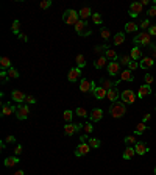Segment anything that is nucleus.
<instances>
[{"label": "nucleus", "mask_w": 156, "mask_h": 175, "mask_svg": "<svg viewBox=\"0 0 156 175\" xmlns=\"http://www.w3.org/2000/svg\"><path fill=\"white\" fill-rule=\"evenodd\" d=\"M109 113H111V116L113 117H122V116H125V113H126V106H125V103L123 102H114V103H111V106H109Z\"/></svg>", "instance_id": "f257e3e1"}, {"label": "nucleus", "mask_w": 156, "mask_h": 175, "mask_svg": "<svg viewBox=\"0 0 156 175\" xmlns=\"http://www.w3.org/2000/svg\"><path fill=\"white\" fill-rule=\"evenodd\" d=\"M80 20V16H78V11L75 10H66L64 14H63V22L67 23V25H73L75 27V23Z\"/></svg>", "instance_id": "f03ea898"}, {"label": "nucleus", "mask_w": 156, "mask_h": 175, "mask_svg": "<svg viewBox=\"0 0 156 175\" xmlns=\"http://www.w3.org/2000/svg\"><path fill=\"white\" fill-rule=\"evenodd\" d=\"M150 33L148 31H142V33H139V35H136L134 38H133V42L134 44H139V45H148L150 44Z\"/></svg>", "instance_id": "7ed1b4c3"}, {"label": "nucleus", "mask_w": 156, "mask_h": 175, "mask_svg": "<svg viewBox=\"0 0 156 175\" xmlns=\"http://www.w3.org/2000/svg\"><path fill=\"white\" fill-rule=\"evenodd\" d=\"M28 114H30V110H28V106L25 103H19L16 106V116H17L19 120H25L28 117Z\"/></svg>", "instance_id": "20e7f679"}, {"label": "nucleus", "mask_w": 156, "mask_h": 175, "mask_svg": "<svg viewBox=\"0 0 156 175\" xmlns=\"http://www.w3.org/2000/svg\"><path fill=\"white\" fill-rule=\"evenodd\" d=\"M120 97H122V102H123V103H134L138 95H136L134 91H131V89H125V91H122Z\"/></svg>", "instance_id": "39448f33"}, {"label": "nucleus", "mask_w": 156, "mask_h": 175, "mask_svg": "<svg viewBox=\"0 0 156 175\" xmlns=\"http://www.w3.org/2000/svg\"><path fill=\"white\" fill-rule=\"evenodd\" d=\"M83 128V123H67V125H64V133L67 135V136H72L73 133H76L78 130H81Z\"/></svg>", "instance_id": "423d86ee"}, {"label": "nucleus", "mask_w": 156, "mask_h": 175, "mask_svg": "<svg viewBox=\"0 0 156 175\" xmlns=\"http://www.w3.org/2000/svg\"><path fill=\"white\" fill-rule=\"evenodd\" d=\"M89 152H91V145L88 142H80V145L75 148V156H83L88 155Z\"/></svg>", "instance_id": "0eeeda50"}, {"label": "nucleus", "mask_w": 156, "mask_h": 175, "mask_svg": "<svg viewBox=\"0 0 156 175\" xmlns=\"http://www.w3.org/2000/svg\"><path fill=\"white\" fill-rule=\"evenodd\" d=\"M80 77H81V69H80V67H72V69L69 70L67 80H69L70 83H75L76 80H80Z\"/></svg>", "instance_id": "6e6552de"}, {"label": "nucleus", "mask_w": 156, "mask_h": 175, "mask_svg": "<svg viewBox=\"0 0 156 175\" xmlns=\"http://www.w3.org/2000/svg\"><path fill=\"white\" fill-rule=\"evenodd\" d=\"M142 13V3L141 2H134L129 5V16L131 17H138Z\"/></svg>", "instance_id": "1a4fd4ad"}, {"label": "nucleus", "mask_w": 156, "mask_h": 175, "mask_svg": "<svg viewBox=\"0 0 156 175\" xmlns=\"http://www.w3.org/2000/svg\"><path fill=\"white\" fill-rule=\"evenodd\" d=\"M11 98H13L14 102L19 105V103H23V102H25V98H27V95H25L22 91H19V89H14V91L11 92Z\"/></svg>", "instance_id": "9d476101"}, {"label": "nucleus", "mask_w": 156, "mask_h": 175, "mask_svg": "<svg viewBox=\"0 0 156 175\" xmlns=\"http://www.w3.org/2000/svg\"><path fill=\"white\" fill-rule=\"evenodd\" d=\"M120 72V63L117 61H109L108 63V73L109 75H117Z\"/></svg>", "instance_id": "9b49d317"}, {"label": "nucleus", "mask_w": 156, "mask_h": 175, "mask_svg": "<svg viewBox=\"0 0 156 175\" xmlns=\"http://www.w3.org/2000/svg\"><path fill=\"white\" fill-rule=\"evenodd\" d=\"M119 97H120V92L116 89V88H113V89H109L108 91V94H106V98L109 100L111 103H114V102H117L119 100Z\"/></svg>", "instance_id": "f8f14e48"}, {"label": "nucleus", "mask_w": 156, "mask_h": 175, "mask_svg": "<svg viewBox=\"0 0 156 175\" xmlns=\"http://www.w3.org/2000/svg\"><path fill=\"white\" fill-rule=\"evenodd\" d=\"M153 64H154V60H153L151 56H144V58L141 60V63H139V67H142V69H150Z\"/></svg>", "instance_id": "ddd939ff"}, {"label": "nucleus", "mask_w": 156, "mask_h": 175, "mask_svg": "<svg viewBox=\"0 0 156 175\" xmlns=\"http://www.w3.org/2000/svg\"><path fill=\"white\" fill-rule=\"evenodd\" d=\"M80 91L81 92H91L92 91V81L88 80V78H83L81 83H80Z\"/></svg>", "instance_id": "4468645a"}, {"label": "nucleus", "mask_w": 156, "mask_h": 175, "mask_svg": "<svg viewBox=\"0 0 156 175\" xmlns=\"http://www.w3.org/2000/svg\"><path fill=\"white\" fill-rule=\"evenodd\" d=\"M150 94H151V86H150V85H142V86H139L138 97L144 98V97H147V95H150Z\"/></svg>", "instance_id": "2eb2a0df"}, {"label": "nucleus", "mask_w": 156, "mask_h": 175, "mask_svg": "<svg viewBox=\"0 0 156 175\" xmlns=\"http://www.w3.org/2000/svg\"><path fill=\"white\" fill-rule=\"evenodd\" d=\"M134 150H136V153L138 155H145L147 152H148V145L145 144V142H138L136 145H134Z\"/></svg>", "instance_id": "dca6fc26"}, {"label": "nucleus", "mask_w": 156, "mask_h": 175, "mask_svg": "<svg viewBox=\"0 0 156 175\" xmlns=\"http://www.w3.org/2000/svg\"><path fill=\"white\" fill-rule=\"evenodd\" d=\"M129 56H131V60H134V61L142 60V50H141L138 45H134V47L131 48V52H129Z\"/></svg>", "instance_id": "f3484780"}, {"label": "nucleus", "mask_w": 156, "mask_h": 175, "mask_svg": "<svg viewBox=\"0 0 156 175\" xmlns=\"http://www.w3.org/2000/svg\"><path fill=\"white\" fill-rule=\"evenodd\" d=\"M92 14H94V13H92V10H91L89 6H83L80 11H78V16H80L81 20H86V19H88L89 16H92Z\"/></svg>", "instance_id": "a211bd4d"}, {"label": "nucleus", "mask_w": 156, "mask_h": 175, "mask_svg": "<svg viewBox=\"0 0 156 175\" xmlns=\"http://www.w3.org/2000/svg\"><path fill=\"white\" fill-rule=\"evenodd\" d=\"M89 117H91L92 122H98V120L103 117V110H101V108H95V110L89 114Z\"/></svg>", "instance_id": "6ab92c4d"}, {"label": "nucleus", "mask_w": 156, "mask_h": 175, "mask_svg": "<svg viewBox=\"0 0 156 175\" xmlns=\"http://www.w3.org/2000/svg\"><path fill=\"white\" fill-rule=\"evenodd\" d=\"M105 66H108V58L106 56H98L94 63V67L95 69H103Z\"/></svg>", "instance_id": "aec40b11"}, {"label": "nucleus", "mask_w": 156, "mask_h": 175, "mask_svg": "<svg viewBox=\"0 0 156 175\" xmlns=\"http://www.w3.org/2000/svg\"><path fill=\"white\" fill-rule=\"evenodd\" d=\"M106 94H108V91H106L105 88H101V86H97V89L94 91V97H95L97 100L105 98V97H106Z\"/></svg>", "instance_id": "412c9836"}, {"label": "nucleus", "mask_w": 156, "mask_h": 175, "mask_svg": "<svg viewBox=\"0 0 156 175\" xmlns=\"http://www.w3.org/2000/svg\"><path fill=\"white\" fill-rule=\"evenodd\" d=\"M16 111V106L10 105V103H3L2 105V116H10Z\"/></svg>", "instance_id": "4be33fe9"}, {"label": "nucleus", "mask_w": 156, "mask_h": 175, "mask_svg": "<svg viewBox=\"0 0 156 175\" xmlns=\"http://www.w3.org/2000/svg\"><path fill=\"white\" fill-rule=\"evenodd\" d=\"M134 153H136V150H134V147H131V145H128L125 150H123V160H129V158H133L134 156Z\"/></svg>", "instance_id": "5701e85b"}, {"label": "nucleus", "mask_w": 156, "mask_h": 175, "mask_svg": "<svg viewBox=\"0 0 156 175\" xmlns=\"http://www.w3.org/2000/svg\"><path fill=\"white\" fill-rule=\"evenodd\" d=\"M0 67H2V70L11 69V60L8 56H2V58H0Z\"/></svg>", "instance_id": "b1692460"}, {"label": "nucleus", "mask_w": 156, "mask_h": 175, "mask_svg": "<svg viewBox=\"0 0 156 175\" xmlns=\"http://www.w3.org/2000/svg\"><path fill=\"white\" fill-rule=\"evenodd\" d=\"M105 56L108 58V61H117V52H116V50L114 48H108L106 50V52H105Z\"/></svg>", "instance_id": "393cba45"}, {"label": "nucleus", "mask_w": 156, "mask_h": 175, "mask_svg": "<svg viewBox=\"0 0 156 175\" xmlns=\"http://www.w3.org/2000/svg\"><path fill=\"white\" fill-rule=\"evenodd\" d=\"M120 80H123V81H133L134 80V77H133V72L131 70H123L122 72V75H120Z\"/></svg>", "instance_id": "a878e982"}, {"label": "nucleus", "mask_w": 156, "mask_h": 175, "mask_svg": "<svg viewBox=\"0 0 156 175\" xmlns=\"http://www.w3.org/2000/svg\"><path fill=\"white\" fill-rule=\"evenodd\" d=\"M19 163V156H8L6 160H5V167H13V166H16Z\"/></svg>", "instance_id": "bb28decb"}, {"label": "nucleus", "mask_w": 156, "mask_h": 175, "mask_svg": "<svg viewBox=\"0 0 156 175\" xmlns=\"http://www.w3.org/2000/svg\"><path fill=\"white\" fill-rule=\"evenodd\" d=\"M138 27H139V25H136L134 22H126L125 23V31L126 33H134L138 30Z\"/></svg>", "instance_id": "cd10ccee"}, {"label": "nucleus", "mask_w": 156, "mask_h": 175, "mask_svg": "<svg viewBox=\"0 0 156 175\" xmlns=\"http://www.w3.org/2000/svg\"><path fill=\"white\" fill-rule=\"evenodd\" d=\"M75 61H76V67H80V69H83L84 66H86V58H84V55H81V53H78L76 55V58H75Z\"/></svg>", "instance_id": "c85d7f7f"}, {"label": "nucleus", "mask_w": 156, "mask_h": 175, "mask_svg": "<svg viewBox=\"0 0 156 175\" xmlns=\"http://www.w3.org/2000/svg\"><path fill=\"white\" fill-rule=\"evenodd\" d=\"M145 130H148V125H147V123H144V122H141V123H138V125H136L134 133H136V135H142Z\"/></svg>", "instance_id": "c756f323"}, {"label": "nucleus", "mask_w": 156, "mask_h": 175, "mask_svg": "<svg viewBox=\"0 0 156 175\" xmlns=\"http://www.w3.org/2000/svg\"><path fill=\"white\" fill-rule=\"evenodd\" d=\"M123 41H125V35H123V33H117V35L114 36V39H113L114 45H120V44H123Z\"/></svg>", "instance_id": "7c9ffc66"}, {"label": "nucleus", "mask_w": 156, "mask_h": 175, "mask_svg": "<svg viewBox=\"0 0 156 175\" xmlns=\"http://www.w3.org/2000/svg\"><path fill=\"white\" fill-rule=\"evenodd\" d=\"M88 144L91 145V148H98V147L101 145V142H100V139H97V138H89V141H88Z\"/></svg>", "instance_id": "2f4dec72"}, {"label": "nucleus", "mask_w": 156, "mask_h": 175, "mask_svg": "<svg viewBox=\"0 0 156 175\" xmlns=\"http://www.w3.org/2000/svg\"><path fill=\"white\" fill-rule=\"evenodd\" d=\"M11 31H13L14 35H17V36L20 35V22H19V20H14V22H13V27H11Z\"/></svg>", "instance_id": "473e14b6"}, {"label": "nucleus", "mask_w": 156, "mask_h": 175, "mask_svg": "<svg viewBox=\"0 0 156 175\" xmlns=\"http://www.w3.org/2000/svg\"><path fill=\"white\" fill-rule=\"evenodd\" d=\"M116 85H117V83H113V81H109V80H101V88H105L106 91L113 89Z\"/></svg>", "instance_id": "72a5a7b5"}, {"label": "nucleus", "mask_w": 156, "mask_h": 175, "mask_svg": "<svg viewBox=\"0 0 156 175\" xmlns=\"http://www.w3.org/2000/svg\"><path fill=\"white\" fill-rule=\"evenodd\" d=\"M72 117H73V113H72V110H66V111L63 113V119H64L67 123H70V122H72Z\"/></svg>", "instance_id": "f704fd0d"}, {"label": "nucleus", "mask_w": 156, "mask_h": 175, "mask_svg": "<svg viewBox=\"0 0 156 175\" xmlns=\"http://www.w3.org/2000/svg\"><path fill=\"white\" fill-rule=\"evenodd\" d=\"M100 36H101L103 39H105V41H108V39L111 38V33H109V30H108V28L103 27V28L100 30Z\"/></svg>", "instance_id": "c9c22d12"}, {"label": "nucleus", "mask_w": 156, "mask_h": 175, "mask_svg": "<svg viewBox=\"0 0 156 175\" xmlns=\"http://www.w3.org/2000/svg\"><path fill=\"white\" fill-rule=\"evenodd\" d=\"M6 72H8V77H10V78H19V70H17V69L11 67V69H8Z\"/></svg>", "instance_id": "e433bc0d"}, {"label": "nucleus", "mask_w": 156, "mask_h": 175, "mask_svg": "<svg viewBox=\"0 0 156 175\" xmlns=\"http://www.w3.org/2000/svg\"><path fill=\"white\" fill-rule=\"evenodd\" d=\"M83 128H84V133H86V135H89V133H92V131H94V125H92L91 122H86V123L83 125Z\"/></svg>", "instance_id": "4c0bfd02"}, {"label": "nucleus", "mask_w": 156, "mask_h": 175, "mask_svg": "<svg viewBox=\"0 0 156 175\" xmlns=\"http://www.w3.org/2000/svg\"><path fill=\"white\" fill-rule=\"evenodd\" d=\"M73 113H75L76 116H80V117H86V116H88V111H86L84 108H81V106H80V108H76Z\"/></svg>", "instance_id": "58836bf2"}, {"label": "nucleus", "mask_w": 156, "mask_h": 175, "mask_svg": "<svg viewBox=\"0 0 156 175\" xmlns=\"http://www.w3.org/2000/svg\"><path fill=\"white\" fill-rule=\"evenodd\" d=\"M125 144H126V145H133V144L136 145V144H138V141H136V138H134V136H126V138H125Z\"/></svg>", "instance_id": "ea45409f"}, {"label": "nucleus", "mask_w": 156, "mask_h": 175, "mask_svg": "<svg viewBox=\"0 0 156 175\" xmlns=\"http://www.w3.org/2000/svg\"><path fill=\"white\" fill-rule=\"evenodd\" d=\"M39 6H41L42 10H47V8H50V6H51V0H42V2L39 3Z\"/></svg>", "instance_id": "a19ab883"}, {"label": "nucleus", "mask_w": 156, "mask_h": 175, "mask_svg": "<svg viewBox=\"0 0 156 175\" xmlns=\"http://www.w3.org/2000/svg\"><path fill=\"white\" fill-rule=\"evenodd\" d=\"M139 67V64H138V61H134V60H131V61H129V64H128V70H136Z\"/></svg>", "instance_id": "79ce46f5"}, {"label": "nucleus", "mask_w": 156, "mask_h": 175, "mask_svg": "<svg viewBox=\"0 0 156 175\" xmlns=\"http://www.w3.org/2000/svg\"><path fill=\"white\" fill-rule=\"evenodd\" d=\"M144 80H145V85H150L151 86V83L154 81V77H153V75H150V73H147V75H144Z\"/></svg>", "instance_id": "37998d69"}, {"label": "nucleus", "mask_w": 156, "mask_h": 175, "mask_svg": "<svg viewBox=\"0 0 156 175\" xmlns=\"http://www.w3.org/2000/svg\"><path fill=\"white\" fill-rule=\"evenodd\" d=\"M92 20H94L95 25H100V23H101V16H100L98 13H94V14H92Z\"/></svg>", "instance_id": "c03bdc74"}, {"label": "nucleus", "mask_w": 156, "mask_h": 175, "mask_svg": "<svg viewBox=\"0 0 156 175\" xmlns=\"http://www.w3.org/2000/svg\"><path fill=\"white\" fill-rule=\"evenodd\" d=\"M139 27H141L142 30H147V28H150V27H151V25H150V20H148V19H144V20L141 22V25H139Z\"/></svg>", "instance_id": "a18cd8bd"}, {"label": "nucleus", "mask_w": 156, "mask_h": 175, "mask_svg": "<svg viewBox=\"0 0 156 175\" xmlns=\"http://www.w3.org/2000/svg\"><path fill=\"white\" fill-rule=\"evenodd\" d=\"M129 61H131V56H129V55H122V56H120V63H122V64H126V66H128Z\"/></svg>", "instance_id": "49530a36"}, {"label": "nucleus", "mask_w": 156, "mask_h": 175, "mask_svg": "<svg viewBox=\"0 0 156 175\" xmlns=\"http://www.w3.org/2000/svg\"><path fill=\"white\" fill-rule=\"evenodd\" d=\"M108 48H109V47H106V45H98V47L94 48V52H95V53H101V52H106Z\"/></svg>", "instance_id": "de8ad7c7"}, {"label": "nucleus", "mask_w": 156, "mask_h": 175, "mask_svg": "<svg viewBox=\"0 0 156 175\" xmlns=\"http://www.w3.org/2000/svg\"><path fill=\"white\" fill-rule=\"evenodd\" d=\"M0 80H2L3 85L6 83V80H8V72H6V70H2V72H0Z\"/></svg>", "instance_id": "09e8293b"}, {"label": "nucleus", "mask_w": 156, "mask_h": 175, "mask_svg": "<svg viewBox=\"0 0 156 175\" xmlns=\"http://www.w3.org/2000/svg\"><path fill=\"white\" fill-rule=\"evenodd\" d=\"M25 102H27V103H30V105H35V103H36V98H35L33 95H27V98H25Z\"/></svg>", "instance_id": "8fccbe9b"}, {"label": "nucleus", "mask_w": 156, "mask_h": 175, "mask_svg": "<svg viewBox=\"0 0 156 175\" xmlns=\"http://www.w3.org/2000/svg\"><path fill=\"white\" fill-rule=\"evenodd\" d=\"M14 153H16V156H19V155L22 153V145H20V144H17V145H16V148H14Z\"/></svg>", "instance_id": "3c124183"}, {"label": "nucleus", "mask_w": 156, "mask_h": 175, "mask_svg": "<svg viewBox=\"0 0 156 175\" xmlns=\"http://www.w3.org/2000/svg\"><path fill=\"white\" fill-rule=\"evenodd\" d=\"M156 16V6H151L148 10V17H154Z\"/></svg>", "instance_id": "603ef678"}, {"label": "nucleus", "mask_w": 156, "mask_h": 175, "mask_svg": "<svg viewBox=\"0 0 156 175\" xmlns=\"http://www.w3.org/2000/svg\"><path fill=\"white\" fill-rule=\"evenodd\" d=\"M148 33H150V36H156V25H151L148 28Z\"/></svg>", "instance_id": "864d4df0"}, {"label": "nucleus", "mask_w": 156, "mask_h": 175, "mask_svg": "<svg viewBox=\"0 0 156 175\" xmlns=\"http://www.w3.org/2000/svg\"><path fill=\"white\" fill-rule=\"evenodd\" d=\"M5 142H6V144L16 142V138H14V136H6V138H5Z\"/></svg>", "instance_id": "5fc2aeb1"}, {"label": "nucleus", "mask_w": 156, "mask_h": 175, "mask_svg": "<svg viewBox=\"0 0 156 175\" xmlns=\"http://www.w3.org/2000/svg\"><path fill=\"white\" fill-rule=\"evenodd\" d=\"M19 39L23 41V42H27V41H28V38H27V35H25V33H20V35H19Z\"/></svg>", "instance_id": "6e6d98bb"}, {"label": "nucleus", "mask_w": 156, "mask_h": 175, "mask_svg": "<svg viewBox=\"0 0 156 175\" xmlns=\"http://www.w3.org/2000/svg\"><path fill=\"white\" fill-rule=\"evenodd\" d=\"M150 119H151V116H150V114H148V113H147V114H145V116H144V119H142V122H144V123H147V122H148V120H150Z\"/></svg>", "instance_id": "4d7b16f0"}, {"label": "nucleus", "mask_w": 156, "mask_h": 175, "mask_svg": "<svg viewBox=\"0 0 156 175\" xmlns=\"http://www.w3.org/2000/svg\"><path fill=\"white\" fill-rule=\"evenodd\" d=\"M88 141H89V136H86V135L80 136V142H88Z\"/></svg>", "instance_id": "13d9d810"}, {"label": "nucleus", "mask_w": 156, "mask_h": 175, "mask_svg": "<svg viewBox=\"0 0 156 175\" xmlns=\"http://www.w3.org/2000/svg\"><path fill=\"white\" fill-rule=\"evenodd\" d=\"M151 48H153V56H156V45L151 44Z\"/></svg>", "instance_id": "bf43d9fd"}, {"label": "nucleus", "mask_w": 156, "mask_h": 175, "mask_svg": "<svg viewBox=\"0 0 156 175\" xmlns=\"http://www.w3.org/2000/svg\"><path fill=\"white\" fill-rule=\"evenodd\" d=\"M13 175H25V172H23V170H17V172L13 173Z\"/></svg>", "instance_id": "052dcab7"}, {"label": "nucleus", "mask_w": 156, "mask_h": 175, "mask_svg": "<svg viewBox=\"0 0 156 175\" xmlns=\"http://www.w3.org/2000/svg\"><path fill=\"white\" fill-rule=\"evenodd\" d=\"M154 175H156V167H154Z\"/></svg>", "instance_id": "680f3d73"}, {"label": "nucleus", "mask_w": 156, "mask_h": 175, "mask_svg": "<svg viewBox=\"0 0 156 175\" xmlns=\"http://www.w3.org/2000/svg\"><path fill=\"white\" fill-rule=\"evenodd\" d=\"M154 6H156V0H154Z\"/></svg>", "instance_id": "e2e57ef3"}, {"label": "nucleus", "mask_w": 156, "mask_h": 175, "mask_svg": "<svg viewBox=\"0 0 156 175\" xmlns=\"http://www.w3.org/2000/svg\"><path fill=\"white\" fill-rule=\"evenodd\" d=\"M154 80H156V78H154Z\"/></svg>", "instance_id": "0e129e2a"}, {"label": "nucleus", "mask_w": 156, "mask_h": 175, "mask_svg": "<svg viewBox=\"0 0 156 175\" xmlns=\"http://www.w3.org/2000/svg\"><path fill=\"white\" fill-rule=\"evenodd\" d=\"M154 97H156V95H154Z\"/></svg>", "instance_id": "69168bd1"}]
</instances>
